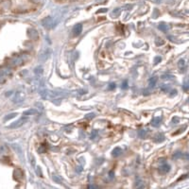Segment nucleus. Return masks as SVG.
Segmentation results:
<instances>
[{"instance_id":"obj_3","label":"nucleus","mask_w":189,"mask_h":189,"mask_svg":"<svg viewBox=\"0 0 189 189\" xmlns=\"http://www.w3.org/2000/svg\"><path fill=\"white\" fill-rule=\"evenodd\" d=\"M170 170V166L168 165H166V164H165V165H163L162 166H161L160 168V172L162 174H165V173H168V172Z\"/></svg>"},{"instance_id":"obj_5","label":"nucleus","mask_w":189,"mask_h":189,"mask_svg":"<svg viewBox=\"0 0 189 189\" xmlns=\"http://www.w3.org/2000/svg\"><path fill=\"white\" fill-rule=\"evenodd\" d=\"M157 78L156 77H154V78H151V80H149V87H154L155 84H156V82H157Z\"/></svg>"},{"instance_id":"obj_9","label":"nucleus","mask_w":189,"mask_h":189,"mask_svg":"<svg viewBox=\"0 0 189 189\" xmlns=\"http://www.w3.org/2000/svg\"><path fill=\"white\" fill-rule=\"evenodd\" d=\"M139 136L141 138H145L146 137V131H139Z\"/></svg>"},{"instance_id":"obj_11","label":"nucleus","mask_w":189,"mask_h":189,"mask_svg":"<svg viewBox=\"0 0 189 189\" xmlns=\"http://www.w3.org/2000/svg\"><path fill=\"white\" fill-rule=\"evenodd\" d=\"M97 135V131H94V132L92 133V135H91V136H92L91 138H92V139H93V138H96Z\"/></svg>"},{"instance_id":"obj_8","label":"nucleus","mask_w":189,"mask_h":189,"mask_svg":"<svg viewBox=\"0 0 189 189\" xmlns=\"http://www.w3.org/2000/svg\"><path fill=\"white\" fill-rule=\"evenodd\" d=\"M159 29H160V30H162L163 31H165V32L166 30H168V27L166 26L165 24H160V25H159Z\"/></svg>"},{"instance_id":"obj_4","label":"nucleus","mask_w":189,"mask_h":189,"mask_svg":"<svg viewBox=\"0 0 189 189\" xmlns=\"http://www.w3.org/2000/svg\"><path fill=\"white\" fill-rule=\"evenodd\" d=\"M161 123V118L160 117H157V118H154L151 122V125L153 127H158Z\"/></svg>"},{"instance_id":"obj_6","label":"nucleus","mask_w":189,"mask_h":189,"mask_svg":"<svg viewBox=\"0 0 189 189\" xmlns=\"http://www.w3.org/2000/svg\"><path fill=\"white\" fill-rule=\"evenodd\" d=\"M121 152H122L121 148H116L115 149H114V151H113V156L117 157V156H119V155L121 154Z\"/></svg>"},{"instance_id":"obj_2","label":"nucleus","mask_w":189,"mask_h":189,"mask_svg":"<svg viewBox=\"0 0 189 189\" xmlns=\"http://www.w3.org/2000/svg\"><path fill=\"white\" fill-rule=\"evenodd\" d=\"M81 31H82V25L78 24L73 27V30H72V34H73L74 37H77L80 34Z\"/></svg>"},{"instance_id":"obj_15","label":"nucleus","mask_w":189,"mask_h":189,"mask_svg":"<svg viewBox=\"0 0 189 189\" xmlns=\"http://www.w3.org/2000/svg\"><path fill=\"white\" fill-rule=\"evenodd\" d=\"M94 114H89V115H87L86 117H87V118H91V117H94Z\"/></svg>"},{"instance_id":"obj_7","label":"nucleus","mask_w":189,"mask_h":189,"mask_svg":"<svg viewBox=\"0 0 189 189\" xmlns=\"http://www.w3.org/2000/svg\"><path fill=\"white\" fill-rule=\"evenodd\" d=\"M164 139H165L164 134H161V133H159V134H157L156 138H154V141L155 142H161V141H164Z\"/></svg>"},{"instance_id":"obj_14","label":"nucleus","mask_w":189,"mask_h":189,"mask_svg":"<svg viewBox=\"0 0 189 189\" xmlns=\"http://www.w3.org/2000/svg\"><path fill=\"white\" fill-rule=\"evenodd\" d=\"M114 87H115V84H114V83H111L110 86H109V89H114Z\"/></svg>"},{"instance_id":"obj_1","label":"nucleus","mask_w":189,"mask_h":189,"mask_svg":"<svg viewBox=\"0 0 189 189\" xmlns=\"http://www.w3.org/2000/svg\"><path fill=\"white\" fill-rule=\"evenodd\" d=\"M43 25L44 27H46L47 29H51L54 27V21L51 17H47L46 19L43 20Z\"/></svg>"},{"instance_id":"obj_12","label":"nucleus","mask_w":189,"mask_h":189,"mask_svg":"<svg viewBox=\"0 0 189 189\" xmlns=\"http://www.w3.org/2000/svg\"><path fill=\"white\" fill-rule=\"evenodd\" d=\"M53 180H54V181L56 180V181L58 182V183H61V180L59 179V178H58L57 176H53Z\"/></svg>"},{"instance_id":"obj_10","label":"nucleus","mask_w":189,"mask_h":189,"mask_svg":"<svg viewBox=\"0 0 189 189\" xmlns=\"http://www.w3.org/2000/svg\"><path fill=\"white\" fill-rule=\"evenodd\" d=\"M128 86H129V85H128V81L127 80H125L123 83H122V89H127L128 88Z\"/></svg>"},{"instance_id":"obj_13","label":"nucleus","mask_w":189,"mask_h":189,"mask_svg":"<svg viewBox=\"0 0 189 189\" xmlns=\"http://www.w3.org/2000/svg\"><path fill=\"white\" fill-rule=\"evenodd\" d=\"M161 61V57H156L155 58V63H158Z\"/></svg>"}]
</instances>
